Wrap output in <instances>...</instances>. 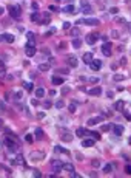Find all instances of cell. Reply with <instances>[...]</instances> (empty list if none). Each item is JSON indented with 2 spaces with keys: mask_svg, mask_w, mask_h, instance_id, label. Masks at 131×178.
Returning <instances> with one entry per match:
<instances>
[{
  "mask_svg": "<svg viewBox=\"0 0 131 178\" xmlns=\"http://www.w3.org/2000/svg\"><path fill=\"white\" fill-rule=\"evenodd\" d=\"M8 9H9V14H11V17H13V19H19V17L22 16L20 6H15V5H9Z\"/></svg>",
  "mask_w": 131,
  "mask_h": 178,
  "instance_id": "cell-1",
  "label": "cell"
},
{
  "mask_svg": "<svg viewBox=\"0 0 131 178\" xmlns=\"http://www.w3.org/2000/svg\"><path fill=\"white\" fill-rule=\"evenodd\" d=\"M36 51H37V50H36V47H34V43L29 42V43L26 45V48H25V54H26L28 57H31V56L36 54Z\"/></svg>",
  "mask_w": 131,
  "mask_h": 178,
  "instance_id": "cell-2",
  "label": "cell"
},
{
  "mask_svg": "<svg viewBox=\"0 0 131 178\" xmlns=\"http://www.w3.org/2000/svg\"><path fill=\"white\" fill-rule=\"evenodd\" d=\"M43 157H45L43 152H32V153L29 155V159H31V161H40Z\"/></svg>",
  "mask_w": 131,
  "mask_h": 178,
  "instance_id": "cell-3",
  "label": "cell"
},
{
  "mask_svg": "<svg viewBox=\"0 0 131 178\" xmlns=\"http://www.w3.org/2000/svg\"><path fill=\"white\" fill-rule=\"evenodd\" d=\"M100 37V34H97V33H94V34H88L87 36V43H89V45H93V43H96V40Z\"/></svg>",
  "mask_w": 131,
  "mask_h": 178,
  "instance_id": "cell-4",
  "label": "cell"
},
{
  "mask_svg": "<svg viewBox=\"0 0 131 178\" xmlns=\"http://www.w3.org/2000/svg\"><path fill=\"white\" fill-rule=\"evenodd\" d=\"M102 53H103L105 56H111V43L110 42L102 45Z\"/></svg>",
  "mask_w": 131,
  "mask_h": 178,
  "instance_id": "cell-5",
  "label": "cell"
},
{
  "mask_svg": "<svg viewBox=\"0 0 131 178\" xmlns=\"http://www.w3.org/2000/svg\"><path fill=\"white\" fill-rule=\"evenodd\" d=\"M89 67H91V68H93V70H94V71H97V70H99V68L102 67V60H97V59H93V60H91V62H89Z\"/></svg>",
  "mask_w": 131,
  "mask_h": 178,
  "instance_id": "cell-6",
  "label": "cell"
},
{
  "mask_svg": "<svg viewBox=\"0 0 131 178\" xmlns=\"http://www.w3.org/2000/svg\"><path fill=\"white\" fill-rule=\"evenodd\" d=\"M99 122H103V116H96V118H89L88 119V125H96Z\"/></svg>",
  "mask_w": 131,
  "mask_h": 178,
  "instance_id": "cell-7",
  "label": "cell"
},
{
  "mask_svg": "<svg viewBox=\"0 0 131 178\" xmlns=\"http://www.w3.org/2000/svg\"><path fill=\"white\" fill-rule=\"evenodd\" d=\"M111 129H113V133H114L116 136H120L123 133V127L122 125H111Z\"/></svg>",
  "mask_w": 131,
  "mask_h": 178,
  "instance_id": "cell-8",
  "label": "cell"
},
{
  "mask_svg": "<svg viewBox=\"0 0 131 178\" xmlns=\"http://www.w3.org/2000/svg\"><path fill=\"white\" fill-rule=\"evenodd\" d=\"M82 23H85V25H91V26H96V25H99L100 22H99V19H85V20H82Z\"/></svg>",
  "mask_w": 131,
  "mask_h": 178,
  "instance_id": "cell-9",
  "label": "cell"
},
{
  "mask_svg": "<svg viewBox=\"0 0 131 178\" xmlns=\"http://www.w3.org/2000/svg\"><path fill=\"white\" fill-rule=\"evenodd\" d=\"M88 93H89L91 96H99V95L102 93V88H100V87H94V88L88 90Z\"/></svg>",
  "mask_w": 131,
  "mask_h": 178,
  "instance_id": "cell-10",
  "label": "cell"
},
{
  "mask_svg": "<svg viewBox=\"0 0 131 178\" xmlns=\"http://www.w3.org/2000/svg\"><path fill=\"white\" fill-rule=\"evenodd\" d=\"M76 135H77L79 138H82V136H85V135H88V130L83 129V127H79V129L76 130Z\"/></svg>",
  "mask_w": 131,
  "mask_h": 178,
  "instance_id": "cell-11",
  "label": "cell"
},
{
  "mask_svg": "<svg viewBox=\"0 0 131 178\" xmlns=\"http://www.w3.org/2000/svg\"><path fill=\"white\" fill-rule=\"evenodd\" d=\"M94 142H96V139H91V138H89V139H83L82 141V146L83 147H93Z\"/></svg>",
  "mask_w": 131,
  "mask_h": 178,
  "instance_id": "cell-12",
  "label": "cell"
},
{
  "mask_svg": "<svg viewBox=\"0 0 131 178\" xmlns=\"http://www.w3.org/2000/svg\"><path fill=\"white\" fill-rule=\"evenodd\" d=\"M82 59H83L85 64H89V62L93 60V53H85V54L82 56Z\"/></svg>",
  "mask_w": 131,
  "mask_h": 178,
  "instance_id": "cell-13",
  "label": "cell"
},
{
  "mask_svg": "<svg viewBox=\"0 0 131 178\" xmlns=\"http://www.w3.org/2000/svg\"><path fill=\"white\" fill-rule=\"evenodd\" d=\"M68 65H70V67H77V59H76V57H74V56H70V57H68Z\"/></svg>",
  "mask_w": 131,
  "mask_h": 178,
  "instance_id": "cell-14",
  "label": "cell"
},
{
  "mask_svg": "<svg viewBox=\"0 0 131 178\" xmlns=\"http://www.w3.org/2000/svg\"><path fill=\"white\" fill-rule=\"evenodd\" d=\"M51 82H53V85H60V84H63V79L59 78V76H53Z\"/></svg>",
  "mask_w": 131,
  "mask_h": 178,
  "instance_id": "cell-15",
  "label": "cell"
},
{
  "mask_svg": "<svg viewBox=\"0 0 131 178\" xmlns=\"http://www.w3.org/2000/svg\"><path fill=\"white\" fill-rule=\"evenodd\" d=\"M63 13H68V14H74L76 13V8L73 6V5H68V6L63 8Z\"/></svg>",
  "mask_w": 131,
  "mask_h": 178,
  "instance_id": "cell-16",
  "label": "cell"
},
{
  "mask_svg": "<svg viewBox=\"0 0 131 178\" xmlns=\"http://www.w3.org/2000/svg\"><path fill=\"white\" fill-rule=\"evenodd\" d=\"M54 152H59V153H66V155H70V150H68V149H63V147H60V146H56V147H54Z\"/></svg>",
  "mask_w": 131,
  "mask_h": 178,
  "instance_id": "cell-17",
  "label": "cell"
},
{
  "mask_svg": "<svg viewBox=\"0 0 131 178\" xmlns=\"http://www.w3.org/2000/svg\"><path fill=\"white\" fill-rule=\"evenodd\" d=\"M62 169L66 170V172H73V170H74V166H73L71 163H65L63 166H62Z\"/></svg>",
  "mask_w": 131,
  "mask_h": 178,
  "instance_id": "cell-18",
  "label": "cell"
},
{
  "mask_svg": "<svg viewBox=\"0 0 131 178\" xmlns=\"http://www.w3.org/2000/svg\"><path fill=\"white\" fill-rule=\"evenodd\" d=\"M3 36H5V40H6V42H9V43H13V42H14V36H13V34L5 33Z\"/></svg>",
  "mask_w": 131,
  "mask_h": 178,
  "instance_id": "cell-19",
  "label": "cell"
},
{
  "mask_svg": "<svg viewBox=\"0 0 131 178\" xmlns=\"http://www.w3.org/2000/svg\"><path fill=\"white\" fill-rule=\"evenodd\" d=\"M82 13H83V14H87V16H89V14H93V8H91V6H88V5H87V6H83Z\"/></svg>",
  "mask_w": 131,
  "mask_h": 178,
  "instance_id": "cell-20",
  "label": "cell"
},
{
  "mask_svg": "<svg viewBox=\"0 0 131 178\" xmlns=\"http://www.w3.org/2000/svg\"><path fill=\"white\" fill-rule=\"evenodd\" d=\"M49 62H48V64H40V65H39V70H40V71H48L49 70Z\"/></svg>",
  "mask_w": 131,
  "mask_h": 178,
  "instance_id": "cell-21",
  "label": "cell"
},
{
  "mask_svg": "<svg viewBox=\"0 0 131 178\" xmlns=\"http://www.w3.org/2000/svg\"><path fill=\"white\" fill-rule=\"evenodd\" d=\"M42 138H43V130L36 129V139H42Z\"/></svg>",
  "mask_w": 131,
  "mask_h": 178,
  "instance_id": "cell-22",
  "label": "cell"
},
{
  "mask_svg": "<svg viewBox=\"0 0 131 178\" xmlns=\"http://www.w3.org/2000/svg\"><path fill=\"white\" fill-rule=\"evenodd\" d=\"M15 164H22V166L25 164V159H23V157H22L20 153L17 155V158H15Z\"/></svg>",
  "mask_w": 131,
  "mask_h": 178,
  "instance_id": "cell-23",
  "label": "cell"
},
{
  "mask_svg": "<svg viewBox=\"0 0 131 178\" xmlns=\"http://www.w3.org/2000/svg\"><path fill=\"white\" fill-rule=\"evenodd\" d=\"M23 88L25 90H28V91H32V82H23Z\"/></svg>",
  "mask_w": 131,
  "mask_h": 178,
  "instance_id": "cell-24",
  "label": "cell"
},
{
  "mask_svg": "<svg viewBox=\"0 0 131 178\" xmlns=\"http://www.w3.org/2000/svg\"><path fill=\"white\" fill-rule=\"evenodd\" d=\"M62 141H66V142H70L73 141V136L70 133H65V135H62Z\"/></svg>",
  "mask_w": 131,
  "mask_h": 178,
  "instance_id": "cell-25",
  "label": "cell"
},
{
  "mask_svg": "<svg viewBox=\"0 0 131 178\" xmlns=\"http://www.w3.org/2000/svg\"><path fill=\"white\" fill-rule=\"evenodd\" d=\"M123 105H125V102H123V101H117V102H116V105H114V108H116V110H122Z\"/></svg>",
  "mask_w": 131,
  "mask_h": 178,
  "instance_id": "cell-26",
  "label": "cell"
},
{
  "mask_svg": "<svg viewBox=\"0 0 131 178\" xmlns=\"http://www.w3.org/2000/svg\"><path fill=\"white\" fill-rule=\"evenodd\" d=\"M36 96H37V98H43V96H45V90H43V88H37V90H36Z\"/></svg>",
  "mask_w": 131,
  "mask_h": 178,
  "instance_id": "cell-27",
  "label": "cell"
},
{
  "mask_svg": "<svg viewBox=\"0 0 131 178\" xmlns=\"http://www.w3.org/2000/svg\"><path fill=\"white\" fill-rule=\"evenodd\" d=\"M68 110H70L71 113H74V112L77 110V104H76V102H71V104H70V107H68Z\"/></svg>",
  "mask_w": 131,
  "mask_h": 178,
  "instance_id": "cell-28",
  "label": "cell"
},
{
  "mask_svg": "<svg viewBox=\"0 0 131 178\" xmlns=\"http://www.w3.org/2000/svg\"><path fill=\"white\" fill-rule=\"evenodd\" d=\"M80 45H82L80 39H74V40H73V47L74 48H80Z\"/></svg>",
  "mask_w": 131,
  "mask_h": 178,
  "instance_id": "cell-29",
  "label": "cell"
},
{
  "mask_svg": "<svg viewBox=\"0 0 131 178\" xmlns=\"http://www.w3.org/2000/svg\"><path fill=\"white\" fill-rule=\"evenodd\" d=\"M88 135L93 138V139H99V138H100V135L97 133V132H88Z\"/></svg>",
  "mask_w": 131,
  "mask_h": 178,
  "instance_id": "cell-30",
  "label": "cell"
},
{
  "mask_svg": "<svg viewBox=\"0 0 131 178\" xmlns=\"http://www.w3.org/2000/svg\"><path fill=\"white\" fill-rule=\"evenodd\" d=\"M26 37H28V40H29L31 43H34V33H26Z\"/></svg>",
  "mask_w": 131,
  "mask_h": 178,
  "instance_id": "cell-31",
  "label": "cell"
},
{
  "mask_svg": "<svg viewBox=\"0 0 131 178\" xmlns=\"http://www.w3.org/2000/svg\"><path fill=\"white\" fill-rule=\"evenodd\" d=\"M113 79H114V81H123V79H125V76H123V74H114V78H113Z\"/></svg>",
  "mask_w": 131,
  "mask_h": 178,
  "instance_id": "cell-32",
  "label": "cell"
},
{
  "mask_svg": "<svg viewBox=\"0 0 131 178\" xmlns=\"http://www.w3.org/2000/svg\"><path fill=\"white\" fill-rule=\"evenodd\" d=\"M113 170V164H106L103 167V172H106V174H110V172Z\"/></svg>",
  "mask_w": 131,
  "mask_h": 178,
  "instance_id": "cell-33",
  "label": "cell"
},
{
  "mask_svg": "<svg viewBox=\"0 0 131 178\" xmlns=\"http://www.w3.org/2000/svg\"><path fill=\"white\" fill-rule=\"evenodd\" d=\"M31 20H32V22H39V13H37V11H36V13H32Z\"/></svg>",
  "mask_w": 131,
  "mask_h": 178,
  "instance_id": "cell-34",
  "label": "cell"
},
{
  "mask_svg": "<svg viewBox=\"0 0 131 178\" xmlns=\"http://www.w3.org/2000/svg\"><path fill=\"white\" fill-rule=\"evenodd\" d=\"M110 129H111V124H103V125H102V130H103V132H108Z\"/></svg>",
  "mask_w": 131,
  "mask_h": 178,
  "instance_id": "cell-35",
  "label": "cell"
},
{
  "mask_svg": "<svg viewBox=\"0 0 131 178\" xmlns=\"http://www.w3.org/2000/svg\"><path fill=\"white\" fill-rule=\"evenodd\" d=\"M77 34H79V28H73V30H71V36H74V37H76Z\"/></svg>",
  "mask_w": 131,
  "mask_h": 178,
  "instance_id": "cell-36",
  "label": "cell"
},
{
  "mask_svg": "<svg viewBox=\"0 0 131 178\" xmlns=\"http://www.w3.org/2000/svg\"><path fill=\"white\" fill-rule=\"evenodd\" d=\"M63 105H65V102H63V101H57V102H56V107H57V108H62Z\"/></svg>",
  "mask_w": 131,
  "mask_h": 178,
  "instance_id": "cell-37",
  "label": "cell"
},
{
  "mask_svg": "<svg viewBox=\"0 0 131 178\" xmlns=\"http://www.w3.org/2000/svg\"><path fill=\"white\" fill-rule=\"evenodd\" d=\"M49 11H53V13H57V11H59V8L56 6V5H51V6H49Z\"/></svg>",
  "mask_w": 131,
  "mask_h": 178,
  "instance_id": "cell-38",
  "label": "cell"
},
{
  "mask_svg": "<svg viewBox=\"0 0 131 178\" xmlns=\"http://www.w3.org/2000/svg\"><path fill=\"white\" fill-rule=\"evenodd\" d=\"M70 28H71L70 22H63V30H70Z\"/></svg>",
  "mask_w": 131,
  "mask_h": 178,
  "instance_id": "cell-39",
  "label": "cell"
},
{
  "mask_svg": "<svg viewBox=\"0 0 131 178\" xmlns=\"http://www.w3.org/2000/svg\"><path fill=\"white\" fill-rule=\"evenodd\" d=\"M91 164H93L94 167H99V166H100V161H99V159H93V163H91Z\"/></svg>",
  "mask_w": 131,
  "mask_h": 178,
  "instance_id": "cell-40",
  "label": "cell"
},
{
  "mask_svg": "<svg viewBox=\"0 0 131 178\" xmlns=\"http://www.w3.org/2000/svg\"><path fill=\"white\" fill-rule=\"evenodd\" d=\"M88 81H89L91 84H97V82H99V79H97V78H89Z\"/></svg>",
  "mask_w": 131,
  "mask_h": 178,
  "instance_id": "cell-41",
  "label": "cell"
},
{
  "mask_svg": "<svg viewBox=\"0 0 131 178\" xmlns=\"http://www.w3.org/2000/svg\"><path fill=\"white\" fill-rule=\"evenodd\" d=\"M14 96H15V99H17V101H19V99H22V91H17V93H15Z\"/></svg>",
  "mask_w": 131,
  "mask_h": 178,
  "instance_id": "cell-42",
  "label": "cell"
},
{
  "mask_svg": "<svg viewBox=\"0 0 131 178\" xmlns=\"http://www.w3.org/2000/svg\"><path fill=\"white\" fill-rule=\"evenodd\" d=\"M25 139H26V141H28V142H32V136H31V135H29V133H28V135H26V136H25Z\"/></svg>",
  "mask_w": 131,
  "mask_h": 178,
  "instance_id": "cell-43",
  "label": "cell"
},
{
  "mask_svg": "<svg viewBox=\"0 0 131 178\" xmlns=\"http://www.w3.org/2000/svg\"><path fill=\"white\" fill-rule=\"evenodd\" d=\"M110 13H111V14H117V13H119V9L114 6V8H111V9H110Z\"/></svg>",
  "mask_w": 131,
  "mask_h": 178,
  "instance_id": "cell-44",
  "label": "cell"
},
{
  "mask_svg": "<svg viewBox=\"0 0 131 178\" xmlns=\"http://www.w3.org/2000/svg\"><path fill=\"white\" fill-rule=\"evenodd\" d=\"M5 112V102H0V113Z\"/></svg>",
  "mask_w": 131,
  "mask_h": 178,
  "instance_id": "cell-45",
  "label": "cell"
},
{
  "mask_svg": "<svg viewBox=\"0 0 131 178\" xmlns=\"http://www.w3.org/2000/svg\"><path fill=\"white\" fill-rule=\"evenodd\" d=\"M125 172H127L128 175H131V166H127V167H125Z\"/></svg>",
  "mask_w": 131,
  "mask_h": 178,
  "instance_id": "cell-46",
  "label": "cell"
},
{
  "mask_svg": "<svg viewBox=\"0 0 131 178\" xmlns=\"http://www.w3.org/2000/svg\"><path fill=\"white\" fill-rule=\"evenodd\" d=\"M68 91H70V88H68V87H65V88H62V95H66Z\"/></svg>",
  "mask_w": 131,
  "mask_h": 178,
  "instance_id": "cell-47",
  "label": "cell"
},
{
  "mask_svg": "<svg viewBox=\"0 0 131 178\" xmlns=\"http://www.w3.org/2000/svg\"><path fill=\"white\" fill-rule=\"evenodd\" d=\"M34 177H42V174H40V172H39V170H34V174H32Z\"/></svg>",
  "mask_w": 131,
  "mask_h": 178,
  "instance_id": "cell-48",
  "label": "cell"
},
{
  "mask_svg": "<svg viewBox=\"0 0 131 178\" xmlns=\"http://www.w3.org/2000/svg\"><path fill=\"white\" fill-rule=\"evenodd\" d=\"M99 39H102L103 42H106V40H108V37H106V36H103V34H100V37H99Z\"/></svg>",
  "mask_w": 131,
  "mask_h": 178,
  "instance_id": "cell-49",
  "label": "cell"
},
{
  "mask_svg": "<svg viewBox=\"0 0 131 178\" xmlns=\"http://www.w3.org/2000/svg\"><path fill=\"white\" fill-rule=\"evenodd\" d=\"M71 177H73V178H77V177H80V175H79V174H76V172L73 170V172H71Z\"/></svg>",
  "mask_w": 131,
  "mask_h": 178,
  "instance_id": "cell-50",
  "label": "cell"
},
{
  "mask_svg": "<svg viewBox=\"0 0 131 178\" xmlns=\"http://www.w3.org/2000/svg\"><path fill=\"white\" fill-rule=\"evenodd\" d=\"M123 115H125V118H127V119H130V121H131V115H130V113H127V112H125Z\"/></svg>",
  "mask_w": 131,
  "mask_h": 178,
  "instance_id": "cell-51",
  "label": "cell"
},
{
  "mask_svg": "<svg viewBox=\"0 0 131 178\" xmlns=\"http://www.w3.org/2000/svg\"><path fill=\"white\" fill-rule=\"evenodd\" d=\"M49 96H56V90H54V88L49 90Z\"/></svg>",
  "mask_w": 131,
  "mask_h": 178,
  "instance_id": "cell-52",
  "label": "cell"
},
{
  "mask_svg": "<svg viewBox=\"0 0 131 178\" xmlns=\"http://www.w3.org/2000/svg\"><path fill=\"white\" fill-rule=\"evenodd\" d=\"M31 104H32V105H37V104H39V101H37V99H32V101H31Z\"/></svg>",
  "mask_w": 131,
  "mask_h": 178,
  "instance_id": "cell-53",
  "label": "cell"
},
{
  "mask_svg": "<svg viewBox=\"0 0 131 178\" xmlns=\"http://www.w3.org/2000/svg\"><path fill=\"white\" fill-rule=\"evenodd\" d=\"M45 107L49 108V107H51V102H49V101H46V102H45Z\"/></svg>",
  "mask_w": 131,
  "mask_h": 178,
  "instance_id": "cell-54",
  "label": "cell"
},
{
  "mask_svg": "<svg viewBox=\"0 0 131 178\" xmlns=\"http://www.w3.org/2000/svg\"><path fill=\"white\" fill-rule=\"evenodd\" d=\"M88 5V0H82V6H87Z\"/></svg>",
  "mask_w": 131,
  "mask_h": 178,
  "instance_id": "cell-55",
  "label": "cell"
},
{
  "mask_svg": "<svg viewBox=\"0 0 131 178\" xmlns=\"http://www.w3.org/2000/svg\"><path fill=\"white\" fill-rule=\"evenodd\" d=\"M2 40H5V36H3V34H0V42H2Z\"/></svg>",
  "mask_w": 131,
  "mask_h": 178,
  "instance_id": "cell-56",
  "label": "cell"
},
{
  "mask_svg": "<svg viewBox=\"0 0 131 178\" xmlns=\"http://www.w3.org/2000/svg\"><path fill=\"white\" fill-rule=\"evenodd\" d=\"M3 11H5V9H3L2 6H0V16H2V14H3Z\"/></svg>",
  "mask_w": 131,
  "mask_h": 178,
  "instance_id": "cell-57",
  "label": "cell"
},
{
  "mask_svg": "<svg viewBox=\"0 0 131 178\" xmlns=\"http://www.w3.org/2000/svg\"><path fill=\"white\" fill-rule=\"evenodd\" d=\"M0 68H3V60L0 59Z\"/></svg>",
  "mask_w": 131,
  "mask_h": 178,
  "instance_id": "cell-58",
  "label": "cell"
}]
</instances>
